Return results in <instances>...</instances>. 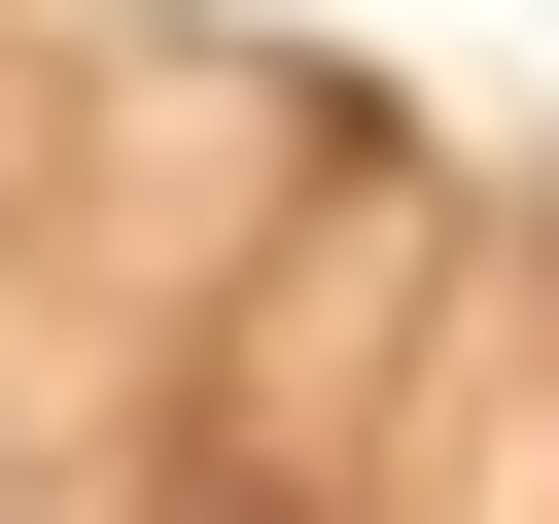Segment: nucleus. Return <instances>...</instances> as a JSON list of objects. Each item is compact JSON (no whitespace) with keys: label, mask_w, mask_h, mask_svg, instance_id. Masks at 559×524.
Returning a JSON list of instances; mask_svg holds the SVG:
<instances>
[]
</instances>
